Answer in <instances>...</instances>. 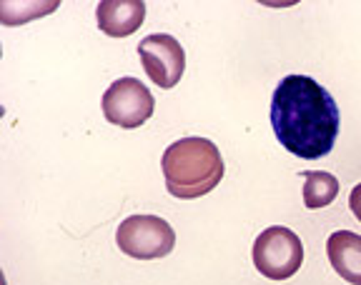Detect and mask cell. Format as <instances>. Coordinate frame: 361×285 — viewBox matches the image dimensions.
<instances>
[{"label": "cell", "instance_id": "1", "mask_svg": "<svg viewBox=\"0 0 361 285\" xmlns=\"http://www.w3.org/2000/svg\"><path fill=\"white\" fill-rule=\"evenodd\" d=\"M271 125L293 156L316 160L331 153L338 135V106L309 75H286L271 98Z\"/></svg>", "mask_w": 361, "mask_h": 285}, {"label": "cell", "instance_id": "2", "mask_svg": "<svg viewBox=\"0 0 361 285\" xmlns=\"http://www.w3.org/2000/svg\"><path fill=\"white\" fill-rule=\"evenodd\" d=\"M166 190L180 201H193L216 188L224 178V158L206 138H180L161 158Z\"/></svg>", "mask_w": 361, "mask_h": 285}, {"label": "cell", "instance_id": "3", "mask_svg": "<svg viewBox=\"0 0 361 285\" xmlns=\"http://www.w3.org/2000/svg\"><path fill=\"white\" fill-rule=\"evenodd\" d=\"M304 246L293 230L271 225L254 241V265L269 280H286L301 268Z\"/></svg>", "mask_w": 361, "mask_h": 285}, {"label": "cell", "instance_id": "4", "mask_svg": "<svg viewBox=\"0 0 361 285\" xmlns=\"http://www.w3.org/2000/svg\"><path fill=\"white\" fill-rule=\"evenodd\" d=\"M116 243L130 258L156 260L173 251L176 233L158 215H130L116 230Z\"/></svg>", "mask_w": 361, "mask_h": 285}, {"label": "cell", "instance_id": "5", "mask_svg": "<svg viewBox=\"0 0 361 285\" xmlns=\"http://www.w3.org/2000/svg\"><path fill=\"white\" fill-rule=\"evenodd\" d=\"M153 93L138 78L113 80L103 93V115L118 128H141L153 115Z\"/></svg>", "mask_w": 361, "mask_h": 285}, {"label": "cell", "instance_id": "6", "mask_svg": "<svg viewBox=\"0 0 361 285\" xmlns=\"http://www.w3.org/2000/svg\"><path fill=\"white\" fill-rule=\"evenodd\" d=\"M138 56H141L148 78L164 90L176 88L186 70V53L178 40L169 33L146 35L138 45Z\"/></svg>", "mask_w": 361, "mask_h": 285}, {"label": "cell", "instance_id": "7", "mask_svg": "<svg viewBox=\"0 0 361 285\" xmlns=\"http://www.w3.org/2000/svg\"><path fill=\"white\" fill-rule=\"evenodd\" d=\"M98 28L111 38H126L141 28L146 3L141 0H101L96 8Z\"/></svg>", "mask_w": 361, "mask_h": 285}, {"label": "cell", "instance_id": "8", "mask_svg": "<svg viewBox=\"0 0 361 285\" xmlns=\"http://www.w3.org/2000/svg\"><path fill=\"white\" fill-rule=\"evenodd\" d=\"M326 255L331 268L346 283L361 285V235L351 233V230L331 233L326 241Z\"/></svg>", "mask_w": 361, "mask_h": 285}, {"label": "cell", "instance_id": "9", "mask_svg": "<svg viewBox=\"0 0 361 285\" xmlns=\"http://www.w3.org/2000/svg\"><path fill=\"white\" fill-rule=\"evenodd\" d=\"M304 205L309 210H319L334 203L338 196V180L336 175L326 170H304Z\"/></svg>", "mask_w": 361, "mask_h": 285}, {"label": "cell", "instance_id": "10", "mask_svg": "<svg viewBox=\"0 0 361 285\" xmlns=\"http://www.w3.org/2000/svg\"><path fill=\"white\" fill-rule=\"evenodd\" d=\"M349 208H351V213L356 215V220L361 223V183L356 185L354 190H351V196H349Z\"/></svg>", "mask_w": 361, "mask_h": 285}]
</instances>
